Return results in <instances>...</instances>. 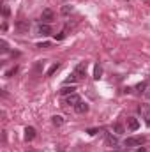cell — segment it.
Returning a JSON list of instances; mask_svg holds the SVG:
<instances>
[{
  "label": "cell",
  "instance_id": "ffe728a7",
  "mask_svg": "<svg viewBox=\"0 0 150 152\" xmlns=\"http://www.w3.org/2000/svg\"><path fill=\"white\" fill-rule=\"evenodd\" d=\"M87 133H88V134H92V136H94V134H97V133H101V129H88V131H87Z\"/></svg>",
  "mask_w": 150,
  "mask_h": 152
},
{
  "label": "cell",
  "instance_id": "4316f807",
  "mask_svg": "<svg viewBox=\"0 0 150 152\" xmlns=\"http://www.w3.org/2000/svg\"><path fill=\"white\" fill-rule=\"evenodd\" d=\"M28 152H32V151H28Z\"/></svg>",
  "mask_w": 150,
  "mask_h": 152
},
{
  "label": "cell",
  "instance_id": "7402d4cb",
  "mask_svg": "<svg viewBox=\"0 0 150 152\" xmlns=\"http://www.w3.org/2000/svg\"><path fill=\"white\" fill-rule=\"evenodd\" d=\"M2 12H4V16H5V18H7V16H9V12H11V11H9V7H7V5H4V11H2Z\"/></svg>",
  "mask_w": 150,
  "mask_h": 152
},
{
  "label": "cell",
  "instance_id": "d6986e66",
  "mask_svg": "<svg viewBox=\"0 0 150 152\" xmlns=\"http://www.w3.org/2000/svg\"><path fill=\"white\" fill-rule=\"evenodd\" d=\"M51 46V42H39L37 48H50Z\"/></svg>",
  "mask_w": 150,
  "mask_h": 152
},
{
  "label": "cell",
  "instance_id": "603a6c76",
  "mask_svg": "<svg viewBox=\"0 0 150 152\" xmlns=\"http://www.w3.org/2000/svg\"><path fill=\"white\" fill-rule=\"evenodd\" d=\"M145 88H147V83H140V85H138V90H140V92H143Z\"/></svg>",
  "mask_w": 150,
  "mask_h": 152
},
{
  "label": "cell",
  "instance_id": "52a82bcc",
  "mask_svg": "<svg viewBox=\"0 0 150 152\" xmlns=\"http://www.w3.org/2000/svg\"><path fill=\"white\" fill-rule=\"evenodd\" d=\"M127 127H129L131 131H138V129H140V122H138V118L129 117V118H127Z\"/></svg>",
  "mask_w": 150,
  "mask_h": 152
},
{
  "label": "cell",
  "instance_id": "2e32d148",
  "mask_svg": "<svg viewBox=\"0 0 150 152\" xmlns=\"http://www.w3.org/2000/svg\"><path fill=\"white\" fill-rule=\"evenodd\" d=\"M51 122H53L55 126H62V124H64V118H62L60 115H53V117H51Z\"/></svg>",
  "mask_w": 150,
  "mask_h": 152
},
{
  "label": "cell",
  "instance_id": "8fae6325",
  "mask_svg": "<svg viewBox=\"0 0 150 152\" xmlns=\"http://www.w3.org/2000/svg\"><path fill=\"white\" fill-rule=\"evenodd\" d=\"M106 143H108V147H117L118 145V140L113 134H106Z\"/></svg>",
  "mask_w": 150,
  "mask_h": 152
},
{
  "label": "cell",
  "instance_id": "6da1fadb",
  "mask_svg": "<svg viewBox=\"0 0 150 152\" xmlns=\"http://www.w3.org/2000/svg\"><path fill=\"white\" fill-rule=\"evenodd\" d=\"M14 30H16L18 34H28V30H30L28 20H18V21L14 23Z\"/></svg>",
  "mask_w": 150,
  "mask_h": 152
},
{
  "label": "cell",
  "instance_id": "cb8c5ba5",
  "mask_svg": "<svg viewBox=\"0 0 150 152\" xmlns=\"http://www.w3.org/2000/svg\"><path fill=\"white\" fill-rule=\"evenodd\" d=\"M18 73V67H14V69H11V71H7V76H12Z\"/></svg>",
  "mask_w": 150,
  "mask_h": 152
},
{
  "label": "cell",
  "instance_id": "277c9868",
  "mask_svg": "<svg viewBox=\"0 0 150 152\" xmlns=\"http://www.w3.org/2000/svg\"><path fill=\"white\" fill-rule=\"evenodd\" d=\"M53 20H55V12H53L51 9H44V11H42V14H41V21H42V23H46V25H50Z\"/></svg>",
  "mask_w": 150,
  "mask_h": 152
},
{
  "label": "cell",
  "instance_id": "ba28073f",
  "mask_svg": "<svg viewBox=\"0 0 150 152\" xmlns=\"http://www.w3.org/2000/svg\"><path fill=\"white\" fill-rule=\"evenodd\" d=\"M37 32L41 34V36H50V34H51V27L46 25V23H41L39 28H37Z\"/></svg>",
  "mask_w": 150,
  "mask_h": 152
},
{
  "label": "cell",
  "instance_id": "44dd1931",
  "mask_svg": "<svg viewBox=\"0 0 150 152\" xmlns=\"http://www.w3.org/2000/svg\"><path fill=\"white\" fill-rule=\"evenodd\" d=\"M64 37H66V32H60L58 36H55V39H57V41H62Z\"/></svg>",
  "mask_w": 150,
  "mask_h": 152
},
{
  "label": "cell",
  "instance_id": "9a60e30c",
  "mask_svg": "<svg viewBox=\"0 0 150 152\" xmlns=\"http://www.w3.org/2000/svg\"><path fill=\"white\" fill-rule=\"evenodd\" d=\"M58 69H60V64L57 62V64H53V66H51V67L48 69V73H46V76H51V75H55V73H57Z\"/></svg>",
  "mask_w": 150,
  "mask_h": 152
},
{
  "label": "cell",
  "instance_id": "ac0fdd59",
  "mask_svg": "<svg viewBox=\"0 0 150 152\" xmlns=\"http://www.w3.org/2000/svg\"><path fill=\"white\" fill-rule=\"evenodd\" d=\"M0 44H2V51H4V53H5V51H9V46H7V42H5V41H2Z\"/></svg>",
  "mask_w": 150,
  "mask_h": 152
},
{
  "label": "cell",
  "instance_id": "d4e9b609",
  "mask_svg": "<svg viewBox=\"0 0 150 152\" xmlns=\"http://www.w3.org/2000/svg\"><path fill=\"white\" fill-rule=\"evenodd\" d=\"M136 152H147V149H145V147H138V151Z\"/></svg>",
  "mask_w": 150,
  "mask_h": 152
},
{
  "label": "cell",
  "instance_id": "7a4b0ae2",
  "mask_svg": "<svg viewBox=\"0 0 150 152\" xmlns=\"http://www.w3.org/2000/svg\"><path fill=\"white\" fill-rule=\"evenodd\" d=\"M145 143V136H131L124 142L125 147H141Z\"/></svg>",
  "mask_w": 150,
  "mask_h": 152
},
{
  "label": "cell",
  "instance_id": "5bb4252c",
  "mask_svg": "<svg viewBox=\"0 0 150 152\" xmlns=\"http://www.w3.org/2000/svg\"><path fill=\"white\" fill-rule=\"evenodd\" d=\"M113 131H115L117 134H124V133H125L124 126H122V124H118V122H117V124H113Z\"/></svg>",
  "mask_w": 150,
  "mask_h": 152
},
{
  "label": "cell",
  "instance_id": "8992f818",
  "mask_svg": "<svg viewBox=\"0 0 150 152\" xmlns=\"http://www.w3.org/2000/svg\"><path fill=\"white\" fill-rule=\"evenodd\" d=\"M81 99H79V96L78 94H71V96H66V104H69V106H76L78 103H79Z\"/></svg>",
  "mask_w": 150,
  "mask_h": 152
},
{
  "label": "cell",
  "instance_id": "4fadbf2b",
  "mask_svg": "<svg viewBox=\"0 0 150 152\" xmlns=\"http://www.w3.org/2000/svg\"><path fill=\"white\" fill-rule=\"evenodd\" d=\"M101 76H103V67H101V64H95V67H94V78L99 80Z\"/></svg>",
  "mask_w": 150,
  "mask_h": 152
},
{
  "label": "cell",
  "instance_id": "9c48e42d",
  "mask_svg": "<svg viewBox=\"0 0 150 152\" xmlns=\"http://www.w3.org/2000/svg\"><path fill=\"white\" fill-rule=\"evenodd\" d=\"M34 136H36V129L34 127H25V140L27 142H30V140H34Z\"/></svg>",
  "mask_w": 150,
  "mask_h": 152
},
{
  "label": "cell",
  "instance_id": "484cf974",
  "mask_svg": "<svg viewBox=\"0 0 150 152\" xmlns=\"http://www.w3.org/2000/svg\"><path fill=\"white\" fill-rule=\"evenodd\" d=\"M147 96H149V97H150V88H149V92H147Z\"/></svg>",
  "mask_w": 150,
  "mask_h": 152
},
{
  "label": "cell",
  "instance_id": "3957f363",
  "mask_svg": "<svg viewBox=\"0 0 150 152\" xmlns=\"http://www.w3.org/2000/svg\"><path fill=\"white\" fill-rule=\"evenodd\" d=\"M73 75L78 78V80H83L85 78V75H87V62H81V64H78L74 67V73Z\"/></svg>",
  "mask_w": 150,
  "mask_h": 152
},
{
  "label": "cell",
  "instance_id": "30bf717a",
  "mask_svg": "<svg viewBox=\"0 0 150 152\" xmlns=\"http://www.w3.org/2000/svg\"><path fill=\"white\" fill-rule=\"evenodd\" d=\"M74 110L78 112V113H87V112H88V104L83 103V101H79V103L74 106Z\"/></svg>",
  "mask_w": 150,
  "mask_h": 152
},
{
  "label": "cell",
  "instance_id": "e0dca14e",
  "mask_svg": "<svg viewBox=\"0 0 150 152\" xmlns=\"http://www.w3.org/2000/svg\"><path fill=\"white\" fill-rule=\"evenodd\" d=\"M60 12H62L64 16H67V14H71V12H73V5H62V9H60Z\"/></svg>",
  "mask_w": 150,
  "mask_h": 152
},
{
  "label": "cell",
  "instance_id": "5b68a950",
  "mask_svg": "<svg viewBox=\"0 0 150 152\" xmlns=\"http://www.w3.org/2000/svg\"><path fill=\"white\" fill-rule=\"evenodd\" d=\"M138 112L143 115V118H145L147 126H150V106H149V104H140V106H138Z\"/></svg>",
  "mask_w": 150,
  "mask_h": 152
},
{
  "label": "cell",
  "instance_id": "7c38bea8",
  "mask_svg": "<svg viewBox=\"0 0 150 152\" xmlns=\"http://www.w3.org/2000/svg\"><path fill=\"white\" fill-rule=\"evenodd\" d=\"M74 90H76V87H73V85L67 87V85H66V87L60 88V94H62V96H71V94H74Z\"/></svg>",
  "mask_w": 150,
  "mask_h": 152
}]
</instances>
